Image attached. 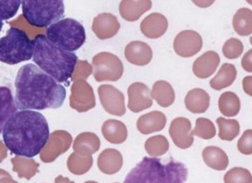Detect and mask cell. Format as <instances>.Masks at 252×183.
Instances as JSON below:
<instances>
[{
    "label": "cell",
    "mask_w": 252,
    "mask_h": 183,
    "mask_svg": "<svg viewBox=\"0 0 252 183\" xmlns=\"http://www.w3.org/2000/svg\"><path fill=\"white\" fill-rule=\"evenodd\" d=\"M66 90L34 64L22 66L16 78V105L20 111L58 109Z\"/></svg>",
    "instance_id": "cell-1"
},
{
    "label": "cell",
    "mask_w": 252,
    "mask_h": 183,
    "mask_svg": "<svg viewBox=\"0 0 252 183\" xmlns=\"http://www.w3.org/2000/svg\"><path fill=\"white\" fill-rule=\"evenodd\" d=\"M4 144L11 153L32 158L42 151L50 137L47 121L38 112L15 113L2 130Z\"/></svg>",
    "instance_id": "cell-2"
},
{
    "label": "cell",
    "mask_w": 252,
    "mask_h": 183,
    "mask_svg": "<svg viewBox=\"0 0 252 183\" xmlns=\"http://www.w3.org/2000/svg\"><path fill=\"white\" fill-rule=\"evenodd\" d=\"M32 58L37 67L58 83H68L79 61L76 54L54 45L42 33L33 39Z\"/></svg>",
    "instance_id": "cell-3"
},
{
    "label": "cell",
    "mask_w": 252,
    "mask_h": 183,
    "mask_svg": "<svg viewBox=\"0 0 252 183\" xmlns=\"http://www.w3.org/2000/svg\"><path fill=\"white\" fill-rule=\"evenodd\" d=\"M187 166L173 158L163 163L157 157L145 156L126 176L125 183H186Z\"/></svg>",
    "instance_id": "cell-4"
},
{
    "label": "cell",
    "mask_w": 252,
    "mask_h": 183,
    "mask_svg": "<svg viewBox=\"0 0 252 183\" xmlns=\"http://www.w3.org/2000/svg\"><path fill=\"white\" fill-rule=\"evenodd\" d=\"M33 55V40L24 30L11 27L0 39V61L16 65L31 60Z\"/></svg>",
    "instance_id": "cell-5"
},
{
    "label": "cell",
    "mask_w": 252,
    "mask_h": 183,
    "mask_svg": "<svg viewBox=\"0 0 252 183\" xmlns=\"http://www.w3.org/2000/svg\"><path fill=\"white\" fill-rule=\"evenodd\" d=\"M22 17L35 28H46L59 22L64 15V3L61 0L21 1Z\"/></svg>",
    "instance_id": "cell-6"
},
{
    "label": "cell",
    "mask_w": 252,
    "mask_h": 183,
    "mask_svg": "<svg viewBox=\"0 0 252 183\" xmlns=\"http://www.w3.org/2000/svg\"><path fill=\"white\" fill-rule=\"evenodd\" d=\"M48 40L66 52L73 53L84 44V27L73 18H65L51 25L46 30Z\"/></svg>",
    "instance_id": "cell-7"
},
{
    "label": "cell",
    "mask_w": 252,
    "mask_h": 183,
    "mask_svg": "<svg viewBox=\"0 0 252 183\" xmlns=\"http://www.w3.org/2000/svg\"><path fill=\"white\" fill-rule=\"evenodd\" d=\"M95 81H118L124 74V64L114 54L101 52L95 55L92 61Z\"/></svg>",
    "instance_id": "cell-8"
},
{
    "label": "cell",
    "mask_w": 252,
    "mask_h": 183,
    "mask_svg": "<svg viewBox=\"0 0 252 183\" xmlns=\"http://www.w3.org/2000/svg\"><path fill=\"white\" fill-rule=\"evenodd\" d=\"M73 137L63 130H58L50 134L47 143L40 152V159L44 163L55 161L60 155L67 152L72 145Z\"/></svg>",
    "instance_id": "cell-9"
},
{
    "label": "cell",
    "mask_w": 252,
    "mask_h": 183,
    "mask_svg": "<svg viewBox=\"0 0 252 183\" xmlns=\"http://www.w3.org/2000/svg\"><path fill=\"white\" fill-rule=\"evenodd\" d=\"M70 106L79 113H85L95 107V97L92 86L85 80L74 81L71 88Z\"/></svg>",
    "instance_id": "cell-10"
},
{
    "label": "cell",
    "mask_w": 252,
    "mask_h": 183,
    "mask_svg": "<svg viewBox=\"0 0 252 183\" xmlns=\"http://www.w3.org/2000/svg\"><path fill=\"white\" fill-rule=\"evenodd\" d=\"M98 97L103 109L110 115L123 117L126 112L125 94L112 85H100Z\"/></svg>",
    "instance_id": "cell-11"
},
{
    "label": "cell",
    "mask_w": 252,
    "mask_h": 183,
    "mask_svg": "<svg viewBox=\"0 0 252 183\" xmlns=\"http://www.w3.org/2000/svg\"><path fill=\"white\" fill-rule=\"evenodd\" d=\"M174 51L182 58H191L203 48V38L195 30H186L178 33L174 39Z\"/></svg>",
    "instance_id": "cell-12"
},
{
    "label": "cell",
    "mask_w": 252,
    "mask_h": 183,
    "mask_svg": "<svg viewBox=\"0 0 252 183\" xmlns=\"http://www.w3.org/2000/svg\"><path fill=\"white\" fill-rule=\"evenodd\" d=\"M153 105L151 91L142 82H135L128 88V109L140 113Z\"/></svg>",
    "instance_id": "cell-13"
},
{
    "label": "cell",
    "mask_w": 252,
    "mask_h": 183,
    "mask_svg": "<svg viewBox=\"0 0 252 183\" xmlns=\"http://www.w3.org/2000/svg\"><path fill=\"white\" fill-rule=\"evenodd\" d=\"M191 122L187 118H177L171 122L169 135L174 144L181 149H188L192 146L194 138L190 135Z\"/></svg>",
    "instance_id": "cell-14"
},
{
    "label": "cell",
    "mask_w": 252,
    "mask_h": 183,
    "mask_svg": "<svg viewBox=\"0 0 252 183\" xmlns=\"http://www.w3.org/2000/svg\"><path fill=\"white\" fill-rule=\"evenodd\" d=\"M121 29V24L116 15L103 13L96 15L93 20L92 30L101 40L109 39L115 36Z\"/></svg>",
    "instance_id": "cell-15"
},
{
    "label": "cell",
    "mask_w": 252,
    "mask_h": 183,
    "mask_svg": "<svg viewBox=\"0 0 252 183\" xmlns=\"http://www.w3.org/2000/svg\"><path fill=\"white\" fill-rule=\"evenodd\" d=\"M168 28L167 18L159 13H153L147 15L141 23L142 33L151 39L162 36Z\"/></svg>",
    "instance_id": "cell-16"
},
{
    "label": "cell",
    "mask_w": 252,
    "mask_h": 183,
    "mask_svg": "<svg viewBox=\"0 0 252 183\" xmlns=\"http://www.w3.org/2000/svg\"><path fill=\"white\" fill-rule=\"evenodd\" d=\"M125 55L131 64L145 66L152 61L153 52L150 46L142 41H132L126 46Z\"/></svg>",
    "instance_id": "cell-17"
},
{
    "label": "cell",
    "mask_w": 252,
    "mask_h": 183,
    "mask_svg": "<svg viewBox=\"0 0 252 183\" xmlns=\"http://www.w3.org/2000/svg\"><path fill=\"white\" fill-rule=\"evenodd\" d=\"M220 56L214 51H208L193 63V73L198 78L212 76L220 64Z\"/></svg>",
    "instance_id": "cell-18"
},
{
    "label": "cell",
    "mask_w": 252,
    "mask_h": 183,
    "mask_svg": "<svg viewBox=\"0 0 252 183\" xmlns=\"http://www.w3.org/2000/svg\"><path fill=\"white\" fill-rule=\"evenodd\" d=\"M152 7L150 0H123L120 3V14L129 22L137 21Z\"/></svg>",
    "instance_id": "cell-19"
},
{
    "label": "cell",
    "mask_w": 252,
    "mask_h": 183,
    "mask_svg": "<svg viewBox=\"0 0 252 183\" xmlns=\"http://www.w3.org/2000/svg\"><path fill=\"white\" fill-rule=\"evenodd\" d=\"M166 125V117L163 113L153 111L139 118L137 128L142 135H149L161 131Z\"/></svg>",
    "instance_id": "cell-20"
},
{
    "label": "cell",
    "mask_w": 252,
    "mask_h": 183,
    "mask_svg": "<svg viewBox=\"0 0 252 183\" xmlns=\"http://www.w3.org/2000/svg\"><path fill=\"white\" fill-rule=\"evenodd\" d=\"M124 164L122 153L116 149H106L100 152L97 158V167L106 175H114L118 173Z\"/></svg>",
    "instance_id": "cell-21"
},
{
    "label": "cell",
    "mask_w": 252,
    "mask_h": 183,
    "mask_svg": "<svg viewBox=\"0 0 252 183\" xmlns=\"http://www.w3.org/2000/svg\"><path fill=\"white\" fill-rule=\"evenodd\" d=\"M185 104L189 112L193 114H203L209 107L210 96L205 90L195 88L188 92L185 98Z\"/></svg>",
    "instance_id": "cell-22"
},
{
    "label": "cell",
    "mask_w": 252,
    "mask_h": 183,
    "mask_svg": "<svg viewBox=\"0 0 252 183\" xmlns=\"http://www.w3.org/2000/svg\"><path fill=\"white\" fill-rule=\"evenodd\" d=\"M101 132L104 138L113 144L124 143L128 136L126 124L117 120H108L104 122Z\"/></svg>",
    "instance_id": "cell-23"
},
{
    "label": "cell",
    "mask_w": 252,
    "mask_h": 183,
    "mask_svg": "<svg viewBox=\"0 0 252 183\" xmlns=\"http://www.w3.org/2000/svg\"><path fill=\"white\" fill-rule=\"evenodd\" d=\"M100 147V140L98 137L91 132H84L76 137L73 149L75 152L83 155H92L97 152Z\"/></svg>",
    "instance_id": "cell-24"
},
{
    "label": "cell",
    "mask_w": 252,
    "mask_h": 183,
    "mask_svg": "<svg viewBox=\"0 0 252 183\" xmlns=\"http://www.w3.org/2000/svg\"><path fill=\"white\" fill-rule=\"evenodd\" d=\"M16 102L11 89L0 87V133L9 119L16 113Z\"/></svg>",
    "instance_id": "cell-25"
},
{
    "label": "cell",
    "mask_w": 252,
    "mask_h": 183,
    "mask_svg": "<svg viewBox=\"0 0 252 183\" xmlns=\"http://www.w3.org/2000/svg\"><path fill=\"white\" fill-rule=\"evenodd\" d=\"M236 76V67L233 64L224 63L216 76L211 79L210 87L216 91H220L233 84Z\"/></svg>",
    "instance_id": "cell-26"
},
{
    "label": "cell",
    "mask_w": 252,
    "mask_h": 183,
    "mask_svg": "<svg viewBox=\"0 0 252 183\" xmlns=\"http://www.w3.org/2000/svg\"><path fill=\"white\" fill-rule=\"evenodd\" d=\"M203 158L208 167L223 171L228 166V156L224 151L216 146H208L203 151Z\"/></svg>",
    "instance_id": "cell-27"
},
{
    "label": "cell",
    "mask_w": 252,
    "mask_h": 183,
    "mask_svg": "<svg viewBox=\"0 0 252 183\" xmlns=\"http://www.w3.org/2000/svg\"><path fill=\"white\" fill-rule=\"evenodd\" d=\"M151 97L157 101L159 106L166 108L173 104L175 101V92L168 82L164 80H158L153 85Z\"/></svg>",
    "instance_id": "cell-28"
},
{
    "label": "cell",
    "mask_w": 252,
    "mask_h": 183,
    "mask_svg": "<svg viewBox=\"0 0 252 183\" xmlns=\"http://www.w3.org/2000/svg\"><path fill=\"white\" fill-rule=\"evenodd\" d=\"M13 171L16 172L20 179L30 181L38 173L39 164L32 158L16 155L12 158Z\"/></svg>",
    "instance_id": "cell-29"
},
{
    "label": "cell",
    "mask_w": 252,
    "mask_h": 183,
    "mask_svg": "<svg viewBox=\"0 0 252 183\" xmlns=\"http://www.w3.org/2000/svg\"><path fill=\"white\" fill-rule=\"evenodd\" d=\"M233 28L239 35L248 36L252 32V12L251 9L241 8L233 17Z\"/></svg>",
    "instance_id": "cell-30"
},
{
    "label": "cell",
    "mask_w": 252,
    "mask_h": 183,
    "mask_svg": "<svg viewBox=\"0 0 252 183\" xmlns=\"http://www.w3.org/2000/svg\"><path fill=\"white\" fill-rule=\"evenodd\" d=\"M219 110L228 118L235 117L241 110V101L239 96L233 92H225L219 98Z\"/></svg>",
    "instance_id": "cell-31"
},
{
    "label": "cell",
    "mask_w": 252,
    "mask_h": 183,
    "mask_svg": "<svg viewBox=\"0 0 252 183\" xmlns=\"http://www.w3.org/2000/svg\"><path fill=\"white\" fill-rule=\"evenodd\" d=\"M93 165L92 155H83L78 152H73L70 154L67 160L68 170L74 174L81 176L87 173Z\"/></svg>",
    "instance_id": "cell-32"
},
{
    "label": "cell",
    "mask_w": 252,
    "mask_h": 183,
    "mask_svg": "<svg viewBox=\"0 0 252 183\" xmlns=\"http://www.w3.org/2000/svg\"><path fill=\"white\" fill-rule=\"evenodd\" d=\"M146 152L153 157L163 155L169 149V142L164 136L158 135L155 137H149L144 144Z\"/></svg>",
    "instance_id": "cell-33"
},
{
    "label": "cell",
    "mask_w": 252,
    "mask_h": 183,
    "mask_svg": "<svg viewBox=\"0 0 252 183\" xmlns=\"http://www.w3.org/2000/svg\"><path fill=\"white\" fill-rule=\"evenodd\" d=\"M217 124L219 126V137L222 140L231 141L240 134V124L236 120H225L218 118Z\"/></svg>",
    "instance_id": "cell-34"
},
{
    "label": "cell",
    "mask_w": 252,
    "mask_h": 183,
    "mask_svg": "<svg viewBox=\"0 0 252 183\" xmlns=\"http://www.w3.org/2000/svg\"><path fill=\"white\" fill-rule=\"evenodd\" d=\"M190 135L197 136L203 139H211L216 136V128L213 122L205 118H200L196 121L194 130H191Z\"/></svg>",
    "instance_id": "cell-35"
},
{
    "label": "cell",
    "mask_w": 252,
    "mask_h": 183,
    "mask_svg": "<svg viewBox=\"0 0 252 183\" xmlns=\"http://www.w3.org/2000/svg\"><path fill=\"white\" fill-rule=\"evenodd\" d=\"M223 182L224 183H252V174L245 168H233L224 175Z\"/></svg>",
    "instance_id": "cell-36"
},
{
    "label": "cell",
    "mask_w": 252,
    "mask_h": 183,
    "mask_svg": "<svg viewBox=\"0 0 252 183\" xmlns=\"http://www.w3.org/2000/svg\"><path fill=\"white\" fill-rule=\"evenodd\" d=\"M244 45L241 40L237 38H229L222 47V54L228 60H236L242 56Z\"/></svg>",
    "instance_id": "cell-37"
},
{
    "label": "cell",
    "mask_w": 252,
    "mask_h": 183,
    "mask_svg": "<svg viewBox=\"0 0 252 183\" xmlns=\"http://www.w3.org/2000/svg\"><path fill=\"white\" fill-rule=\"evenodd\" d=\"M20 5L21 1L18 0H0V20H8L14 17Z\"/></svg>",
    "instance_id": "cell-38"
},
{
    "label": "cell",
    "mask_w": 252,
    "mask_h": 183,
    "mask_svg": "<svg viewBox=\"0 0 252 183\" xmlns=\"http://www.w3.org/2000/svg\"><path fill=\"white\" fill-rule=\"evenodd\" d=\"M93 73L92 65L86 61H79L76 64L74 73L71 76L72 80H85Z\"/></svg>",
    "instance_id": "cell-39"
},
{
    "label": "cell",
    "mask_w": 252,
    "mask_h": 183,
    "mask_svg": "<svg viewBox=\"0 0 252 183\" xmlns=\"http://www.w3.org/2000/svg\"><path fill=\"white\" fill-rule=\"evenodd\" d=\"M252 131L251 129L244 132L243 136L240 137L238 140V150L243 154H249L252 153Z\"/></svg>",
    "instance_id": "cell-40"
},
{
    "label": "cell",
    "mask_w": 252,
    "mask_h": 183,
    "mask_svg": "<svg viewBox=\"0 0 252 183\" xmlns=\"http://www.w3.org/2000/svg\"><path fill=\"white\" fill-rule=\"evenodd\" d=\"M252 51L250 50L243 58L242 60V66L243 68L245 69V71L249 72V73H252Z\"/></svg>",
    "instance_id": "cell-41"
},
{
    "label": "cell",
    "mask_w": 252,
    "mask_h": 183,
    "mask_svg": "<svg viewBox=\"0 0 252 183\" xmlns=\"http://www.w3.org/2000/svg\"><path fill=\"white\" fill-rule=\"evenodd\" d=\"M252 76H246L244 78V81H243V88L245 92L249 94V95H252Z\"/></svg>",
    "instance_id": "cell-42"
},
{
    "label": "cell",
    "mask_w": 252,
    "mask_h": 183,
    "mask_svg": "<svg viewBox=\"0 0 252 183\" xmlns=\"http://www.w3.org/2000/svg\"><path fill=\"white\" fill-rule=\"evenodd\" d=\"M7 157V148L5 144L0 140V163Z\"/></svg>",
    "instance_id": "cell-43"
},
{
    "label": "cell",
    "mask_w": 252,
    "mask_h": 183,
    "mask_svg": "<svg viewBox=\"0 0 252 183\" xmlns=\"http://www.w3.org/2000/svg\"><path fill=\"white\" fill-rule=\"evenodd\" d=\"M55 183H75L72 181H70L68 178H65L63 176H59L56 180H55Z\"/></svg>",
    "instance_id": "cell-44"
},
{
    "label": "cell",
    "mask_w": 252,
    "mask_h": 183,
    "mask_svg": "<svg viewBox=\"0 0 252 183\" xmlns=\"http://www.w3.org/2000/svg\"><path fill=\"white\" fill-rule=\"evenodd\" d=\"M0 183H16V181H14L12 179V177H6V178H3L0 180Z\"/></svg>",
    "instance_id": "cell-45"
},
{
    "label": "cell",
    "mask_w": 252,
    "mask_h": 183,
    "mask_svg": "<svg viewBox=\"0 0 252 183\" xmlns=\"http://www.w3.org/2000/svg\"><path fill=\"white\" fill-rule=\"evenodd\" d=\"M10 176H11V175H10L8 172H6L5 170L0 169V180L3 179V178H6V177H10Z\"/></svg>",
    "instance_id": "cell-46"
},
{
    "label": "cell",
    "mask_w": 252,
    "mask_h": 183,
    "mask_svg": "<svg viewBox=\"0 0 252 183\" xmlns=\"http://www.w3.org/2000/svg\"><path fill=\"white\" fill-rule=\"evenodd\" d=\"M194 3L195 4H197V5H199L200 7H203V8H205L206 6H208V5H211L212 3H213V1H211V2H203V3H200V2H195L194 1Z\"/></svg>",
    "instance_id": "cell-47"
},
{
    "label": "cell",
    "mask_w": 252,
    "mask_h": 183,
    "mask_svg": "<svg viewBox=\"0 0 252 183\" xmlns=\"http://www.w3.org/2000/svg\"><path fill=\"white\" fill-rule=\"evenodd\" d=\"M2 28H3V22L0 20V31L2 30Z\"/></svg>",
    "instance_id": "cell-48"
},
{
    "label": "cell",
    "mask_w": 252,
    "mask_h": 183,
    "mask_svg": "<svg viewBox=\"0 0 252 183\" xmlns=\"http://www.w3.org/2000/svg\"><path fill=\"white\" fill-rule=\"evenodd\" d=\"M95 183V182H86V183Z\"/></svg>",
    "instance_id": "cell-49"
}]
</instances>
